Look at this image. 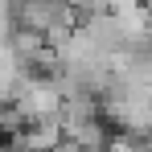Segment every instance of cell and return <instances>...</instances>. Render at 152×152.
I'll return each instance as SVG.
<instances>
[{
	"instance_id": "1",
	"label": "cell",
	"mask_w": 152,
	"mask_h": 152,
	"mask_svg": "<svg viewBox=\"0 0 152 152\" xmlns=\"http://www.w3.org/2000/svg\"><path fill=\"white\" fill-rule=\"evenodd\" d=\"M62 140H66L62 115H50V119H33V124H25L12 140H8V148H12V152H53Z\"/></svg>"
},
{
	"instance_id": "2",
	"label": "cell",
	"mask_w": 152,
	"mask_h": 152,
	"mask_svg": "<svg viewBox=\"0 0 152 152\" xmlns=\"http://www.w3.org/2000/svg\"><path fill=\"white\" fill-rule=\"evenodd\" d=\"M62 127H66V136H70L74 144H82L86 152H103L107 140H111V132H115L103 115H95V119H78V124H62Z\"/></svg>"
},
{
	"instance_id": "3",
	"label": "cell",
	"mask_w": 152,
	"mask_h": 152,
	"mask_svg": "<svg viewBox=\"0 0 152 152\" xmlns=\"http://www.w3.org/2000/svg\"><path fill=\"white\" fill-rule=\"evenodd\" d=\"M144 136H132V132H111V140H107V148L103 152H144Z\"/></svg>"
},
{
	"instance_id": "4",
	"label": "cell",
	"mask_w": 152,
	"mask_h": 152,
	"mask_svg": "<svg viewBox=\"0 0 152 152\" xmlns=\"http://www.w3.org/2000/svg\"><path fill=\"white\" fill-rule=\"evenodd\" d=\"M53 152H86V148H82V144H74V140L66 136V140H62V144H58V148H53Z\"/></svg>"
}]
</instances>
